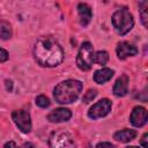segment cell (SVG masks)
I'll return each mask as SVG.
<instances>
[{
    "mask_svg": "<svg viewBox=\"0 0 148 148\" xmlns=\"http://www.w3.org/2000/svg\"><path fill=\"white\" fill-rule=\"evenodd\" d=\"M34 57L43 67H56L64 60V51L52 37H40L34 47Z\"/></svg>",
    "mask_w": 148,
    "mask_h": 148,
    "instance_id": "obj_1",
    "label": "cell"
},
{
    "mask_svg": "<svg viewBox=\"0 0 148 148\" xmlns=\"http://www.w3.org/2000/svg\"><path fill=\"white\" fill-rule=\"evenodd\" d=\"M82 90V82L79 80H65L56 86L53 97L59 104H69L77 99Z\"/></svg>",
    "mask_w": 148,
    "mask_h": 148,
    "instance_id": "obj_2",
    "label": "cell"
},
{
    "mask_svg": "<svg viewBox=\"0 0 148 148\" xmlns=\"http://www.w3.org/2000/svg\"><path fill=\"white\" fill-rule=\"evenodd\" d=\"M112 24H113V28L117 31V34L120 36H124L128 31L132 30V28L134 25V20H133L132 14L128 12V9L126 7H124L113 13Z\"/></svg>",
    "mask_w": 148,
    "mask_h": 148,
    "instance_id": "obj_3",
    "label": "cell"
},
{
    "mask_svg": "<svg viewBox=\"0 0 148 148\" xmlns=\"http://www.w3.org/2000/svg\"><path fill=\"white\" fill-rule=\"evenodd\" d=\"M95 62V53H94V47L91 43L84 42L80 46V50L77 52L76 57V65L81 71H89Z\"/></svg>",
    "mask_w": 148,
    "mask_h": 148,
    "instance_id": "obj_4",
    "label": "cell"
},
{
    "mask_svg": "<svg viewBox=\"0 0 148 148\" xmlns=\"http://www.w3.org/2000/svg\"><path fill=\"white\" fill-rule=\"evenodd\" d=\"M49 146L52 148H66L75 146L73 136L66 131H56L50 135Z\"/></svg>",
    "mask_w": 148,
    "mask_h": 148,
    "instance_id": "obj_5",
    "label": "cell"
},
{
    "mask_svg": "<svg viewBox=\"0 0 148 148\" xmlns=\"http://www.w3.org/2000/svg\"><path fill=\"white\" fill-rule=\"evenodd\" d=\"M112 104L108 98H102L97 103H95L88 111V117L90 119H98L108 116L111 111Z\"/></svg>",
    "mask_w": 148,
    "mask_h": 148,
    "instance_id": "obj_6",
    "label": "cell"
},
{
    "mask_svg": "<svg viewBox=\"0 0 148 148\" xmlns=\"http://www.w3.org/2000/svg\"><path fill=\"white\" fill-rule=\"evenodd\" d=\"M13 121L22 133H29L31 131V118L25 110H15L12 113Z\"/></svg>",
    "mask_w": 148,
    "mask_h": 148,
    "instance_id": "obj_7",
    "label": "cell"
},
{
    "mask_svg": "<svg viewBox=\"0 0 148 148\" xmlns=\"http://www.w3.org/2000/svg\"><path fill=\"white\" fill-rule=\"evenodd\" d=\"M131 124L135 127H142L147 123V110L143 106H135L130 116Z\"/></svg>",
    "mask_w": 148,
    "mask_h": 148,
    "instance_id": "obj_8",
    "label": "cell"
},
{
    "mask_svg": "<svg viewBox=\"0 0 148 148\" xmlns=\"http://www.w3.org/2000/svg\"><path fill=\"white\" fill-rule=\"evenodd\" d=\"M116 51H117V57L120 60H124L128 57H133V56L138 54V49L128 42H120L117 45Z\"/></svg>",
    "mask_w": 148,
    "mask_h": 148,
    "instance_id": "obj_9",
    "label": "cell"
},
{
    "mask_svg": "<svg viewBox=\"0 0 148 148\" xmlns=\"http://www.w3.org/2000/svg\"><path fill=\"white\" fill-rule=\"evenodd\" d=\"M71 117H72V112L68 109L58 108V109L52 110L47 114V120H50L51 123H62V121L69 120Z\"/></svg>",
    "mask_w": 148,
    "mask_h": 148,
    "instance_id": "obj_10",
    "label": "cell"
},
{
    "mask_svg": "<svg viewBox=\"0 0 148 148\" xmlns=\"http://www.w3.org/2000/svg\"><path fill=\"white\" fill-rule=\"evenodd\" d=\"M128 82H130V79L126 74H123L120 77H118L117 81L114 82V86H113L114 96H117V97L125 96L128 91Z\"/></svg>",
    "mask_w": 148,
    "mask_h": 148,
    "instance_id": "obj_11",
    "label": "cell"
},
{
    "mask_svg": "<svg viewBox=\"0 0 148 148\" xmlns=\"http://www.w3.org/2000/svg\"><path fill=\"white\" fill-rule=\"evenodd\" d=\"M77 13L80 17V23L82 27H87L92 17L91 8L87 3H79L77 5Z\"/></svg>",
    "mask_w": 148,
    "mask_h": 148,
    "instance_id": "obj_12",
    "label": "cell"
},
{
    "mask_svg": "<svg viewBox=\"0 0 148 148\" xmlns=\"http://www.w3.org/2000/svg\"><path fill=\"white\" fill-rule=\"evenodd\" d=\"M113 74H114V72L112 69H110V68H106V67L101 68V69H98V71L95 72V74H94V81L96 83H98V84H103V83L108 82L109 80H111V77L113 76Z\"/></svg>",
    "mask_w": 148,
    "mask_h": 148,
    "instance_id": "obj_13",
    "label": "cell"
},
{
    "mask_svg": "<svg viewBox=\"0 0 148 148\" xmlns=\"http://www.w3.org/2000/svg\"><path fill=\"white\" fill-rule=\"evenodd\" d=\"M135 136H136V131L135 130H128V128L120 130L113 134V139L116 141H119V142H130L133 139H135Z\"/></svg>",
    "mask_w": 148,
    "mask_h": 148,
    "instance_id": "obj_14",
    "label": "cell"
},
{
    "mask_svg": "<svg viewBox=\"0 0 148 148\" xmlns=\"http://www.w3.org/2000/svg\"><path fill=\"white\" fill-rule=\"evenodd\" d=\"M12 35H13L12 25L5 20H0V39L7 40L12 37Z\"/></svg>",
    "mask_w": 148,
    "mask_h": 148,
    "instance_id": "obj_15",
    "label": "cell"
},
{
    "mask_svg": "<svg viewBox=\"0 0 148 148\" xmlns=\"http://www.w3.org/2000/svg\"><path fill=\"white\" fill-rule=\"evenodd\" d=\"M148 2L147 0H139V10H140V16H141V22L145 27L148 25Z\"/></svg>",
    "mask_w": 148,
    "mask_h": 148,
    "instance_id": "obj_16",
    "label": "cell"
},
{
    "mask_svg": "<svg viewBox=\"0 0 148 148\" xmlns=\"http://www.w3.org/2000/svg\"><path fill=\"white\" fill-rule=\"evenodd\" d=\"M109 60V53L106 51H97L95 53V62L98 65H105Z\"/></svg>",
    "mask_w": 148,
    "mask_h": 148,
    "instance_id": "obj_17",
    "label": "cell"
},
{
    "mask_svg": "<svg viewBox=\"0 0 148 148\" xmlns=\"http://www.w3.org/2000/svg\"><path fill=\"white\" fill-rule=\"evenodd\" d=\"M36 104H37L39 108L45 109V108H49V106H50L51 102H50V99H49L46 96H44V95H39V96L36 97Z\"/></svg>",
    "mask_w": 148,
    "mask_h": 148,
    "instance_id": "obj_18",
    "label": "cell"
},
{
    "mask_svg": "<svg viewBox=\"0 0 148 148\" xmlns=\"http://www.w3.org/2000/svg\"><path fill=\"white\" fill-rule=\"evenodd\" d=\"M97 96V90L96 89H89L84 95H83V98H82V102L84 103H90L92 102V99Z\"/></svg>",
    "mask_w": 148,
    "mask_h": 148,
    "instance_id": "obj_19",
    "label": "cell"
},
{
    "mask_svg": "<svg viewBox=\"0 0 148 148\" xmlns=\"http://www.w3.org/2000/svg\"><path fill=\"white\" fill-rule=\"evenodd\" d=\"M8 58H9L8 52H7L5 49L0 47V62H5V61H7Z\"/></svg>",
    "mask_w": 148,
    "mask_h": 148,
    "instance_id": "obj_20",
    "label": "cell"
},
{
    "mask_svg": "<svg viewBox=\"0 0 148 148\" xmlns=\"http://www.w3.org/2000/svg\"><path fill=\"white\" fill-rule=\"evenodd\" d=\"M148 133H145L143 134V136H142V139H141V141H140V145L141 146H143V147H147L148 146Z\"/></svg>",
    "mask_w": 148,
    "mask_h": 148,
    "instance_id": "obj_21",
    "label": "cell"
},
{
    "mask_svg": "<svg viewBox=\"0 0 148 148\" xmlns=\"http://www.w3.org/2000/svg\"><path fill=\"white\" fill-rule=\"evenodd\" d=\"M96 147H97V148H99V147H110V148H112L113 145H112L111 142H99V143L96 145Z\"/></svg>",
    "mask_w": 148,
    "mask_h": 148,
    "instance_id": "obj_22",
    "label": "cell"
},
{
    "mask_svg": "<svg viewBox=\"0 0 148 148\" xmlns=\"http://www.w3.org/2000/svg\"><path fill=\"white\" fill-rule=\"evenodd\" d=\"M5 82H6V88H7V90H8V91H12V90H13V82H12L10 80H6Z\"/></svg>",
    "mask_w": 148,
    "mask_h": 148,
    "instance_id": "obj_23",
    "label": "cell"
},
{
    "mask_svg": "<svg viewBox=\"0 0 148 148\" xmlns=\"http://www.w3.org/2000/svg\"><path fill=\"white\" fill-rule=\"evenodd\" d=\"M17 145L14 142V141H9V142H7V143H5V147H16Z\"/></svg>",
    "mask_w": 148,
    "mask_h": 148,
    "instance_id": "obj_24",
    "label": "cell"
}]
</instances>
